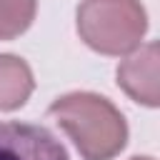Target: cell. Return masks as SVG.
Returning <instances> with one entry per match:
<instances>
[{
    "label": "cell",
    "instance_id": "cell-1",
    "mask_svg": "<svg viewBox=\"0 0 160 160\" xmlns=\"http://www.w3.org/2000/svg\"><path fill=\"white\" fill-rule=\"evenodd\" d=\"M48 112L70 135L85 160H110L125 148V118L108 98L95 92H70L52 100Z\"/></svg>",
    "mask_w": 160,
    "mask_h": 160
},
{
    "label": "cell",
    "instance_id": "cell-2",
    "mask_svg": "<svg viewBox=\"0 0 160 160\" xmlns=\"http://www.w3.org/2000/svg\"><path fill=\"white\" fill-rule=\"evenodd\" d=\"M145 30L148 18L140 0H82L78 8V32L98 52H130Z\"/></svg>",
    "mask_w": 160,
    "mask_h": 160
},
{
    "label": "cell",
    "instance_id": "cell-3",
    "mask_svg": "<svg viewBox=\"0 0 160 160\" xmlns=\"http://www.w3.org/2000/svg\"><path fill=\"white\" fill-rule=\"evenodd\" d=\"M0 160H70L62 142L42 125L0 122Z\"/></svg>",
    "mask_w": 160,
    "mask_h": 160
},
{
    "label": "cell",
    "instance_id": "cell-4",
    "mask_svg": "<svg viewBox=\"0 0 160 160\" xmlns=\"http://www.w3.org/2000/svg\"><path fill=\"white\" fill-rule=\"evenodd\" d=\"M118 85L138 102L158 105V42H148L118 65Z\"/></svg>",
    "mask_w": 160,
    "mask_h": 160
},
{
    "label": "cell",
    "instance_id": "cell-5",
    "mask_svg": "<svg viewBox=\"0 0 160 160\" xmlns=\"http://www.w3.org/2000/svg\"><path fill=\"white\" fill-rule=\"evenodd\" d=\"M32 72L25 60L0 55V110L20 108L32 92Z\"/></svg>",
    "mask_w": 160,
    "mask_h": 160
},
{
    "label": "cell",
    "instance_id": "cell-6",
    "mask_svg": "<svg viewBox=\"0 0 160 160\" xmlns=\"http://www.w3.org/2000/svg\"><path fill=\"white\" fill-rule=\"evenodd\" d=\"M38 0H0V40H12L25 32L35 18Z\"/></svg>",
    "mask_w": 160,
    "mask_h": 160
},
{
    "label": "cell",
    "instance_id": "cell-7",
    "mask_svg": "<svg viewBox=\"0 0 160 160\" xmlns=\"http://www.w3.org/2000/svg\"><path fill=\"white\" fill-rule=\"evenodd\" d=\"M132 160H152V158H132Z\"/></svg>",
    "mask_w": 160,
    "mask_h": 160
}]
</instances>
